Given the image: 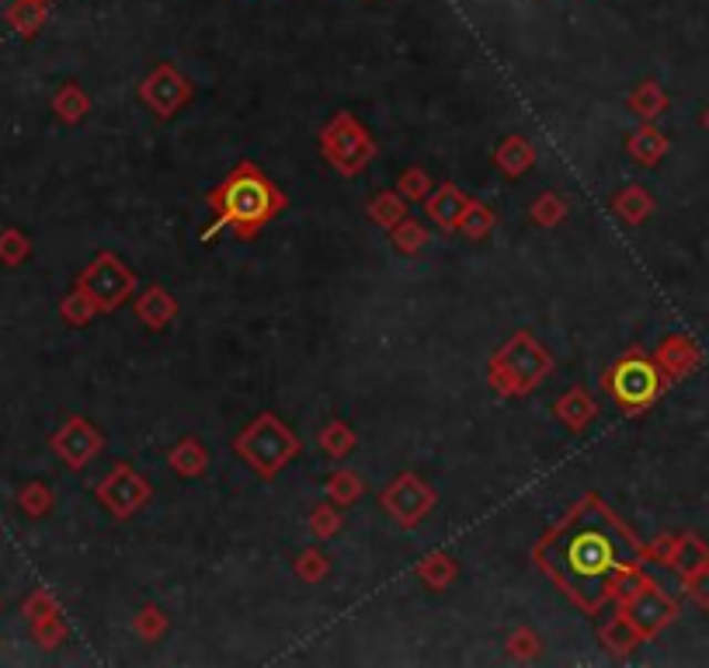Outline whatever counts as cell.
Segmentation results:
<instances>
[{"instance_id":"obj_9","label":"cell","mask_w":709,"mask_h":668,"mask_svg":"<svg viewBox=\"0 0 709 668\" xmlns=\"http://www.w3.org/2000/svg\"><path fill=\"white\" fill-rule=\"evenodd\" d=\"M623 613L629 616V624L640 630V637H654L657 630H665L675 616H678V606L675 599L668 596V592H661L654 582H644L633 596L623 603Z\"/></svg>"},{"instance_id":"obj_15","label":"cell","mask_w":709,"mask_h":668,"mask_svg":"<svg viewBox=\"0 0 709 668\" xmlns=\"http://www.w3.org/2000/svg\"><path fill=\"white\" fill-rule=\"evenodd\" d=\"M654 362H657V369H661L668 380H681V377H689L692 369L699 366V349H696L689 338L671 335V338H665L661 349H657Z\"/></svg>"},{"instance_id":"obj_5","label":"cell","mask_w":709,"mask_h":668,"mask_svg":"<svg viewBox=\"0 0 709 668\" xmlns=\"http://www.w3.org/2000/svg\"><path fill=\"white\" fill-rule=\"evenodd\" d=\"M602 383L609 387L613 393V401L629 411V414H637L644 408H650L657 398H661V390H665V377H661V369H657V362L644 359L640 352H633V356H623L609 373L602 377Z\"/></svg>"},{"instance_id":"obj_2","label":"cell","mask_w":709,"mask_h":668,"mask_svg":"<svg viewBox=\"0 0 709 668\" xmlns=\"http://www.w3.org/2000/svg\"><path fill=\"white\" fill-rule=\"evenodd\" d=\"M209 206L216 209V219L206 230V240H213V234L226 227H234L240 237H255L265 223H271L286 209V195L282 188L265 178V171L258 164L244 161L226 175L219 188H213Z\"/></svg>"},{"instance_id":"obj_20","label":"cell","mask_w":709,"mask_h":668,"mask_svg":"<svg viewBox=\"0 0 709 668\" xmlns=\"http://www.w3.org/2000/svg\"><path fill=\"white\" fill-rule=\"evenodd\" d=\"M369 219L376 223V227H383V230H393L397 223L408 216V199H403L400 192H379L372 195V203H369Z\"/></svg>"},{"instance_id":"obj_37","label":"cell","mask_w":709,"mask_h":668,"mask_svg":"<svg viewBox=\"0 0 709 668\" xmlns=\"http://www.w3.org/2000/svg\"><path fill=\"white\" fill-rule=\"evenodd\" d=\"M60 112H63V119H66V122L84 119V115H88V97H84L78 88H66V94L60 97Z\"/></svg>"},{"instance_id":"obj_31","label":"cell","mask_w":709,"mask_h":668,"mask_svg":"<svg viewBox=\"0 0 709 668\" xmlns=\"http://www.w3.org/2000/svg\"><path fill=\"white\" fill-rule=\"evenodd\" d=\"M397 192L411 203H424L428 192H432V178H428V171H421V167H408L397 182Z\"/></svg>"},{"instance_id":"obj_36","label":"cell","mask_w":709,"mask_h":668,"mask_svg":"<svg viewBox=\"0 0 709 668\" xmlns=\"http://www.w3.org/2000/svg\"><path fill=\"white\" fill-rule=\"evenodd\" d=\"M63 310H66V320H70V325H88V320L97 314V307L88 300V292L81 289L78 296H70V300L63 304Z\"/></svg>"},{"instance_id":"obj_16","label":"cell","mask_w":709,"mask_h":668,"mask_svg":"<svg viewBox=\"0 0 709 668\" xmlns=\"http://www.w3.org/2000/svg\"><path fill=\"white\" fill-rule=\"evenodd\" d=\"M136 317L143 320V325L150 331H161L167 328L171 320L177 317V300L164 289V286H150L140 300H136Z\"/></svg>"},{"instance_id":"obj_17","label":"cell","mask_w":709,"mask_h":668,"mask_svg":"<svg viewBox=\"0 0 709 668\" xmlns=\"http://www.w3.org/2000/svg\"><path fill=\"white\" fill-rule=\"evenodd\" d=\"M494 164L508 178H522L532 171V164H536V146H532L525 136H508V140H501V146L494 151Z\"/></svg>"},{"instance_id":"obj_30","label":"cell","mask_w":709,"mask_h":668,"mask_svg":"<svg viewBox=\"0 0 709 668\" xmlns=\"http://www.w3.org/2000/svg\"><path fill=\"white\" fill-rule=\"evenodd\" d=\"M532 219H536L540 227H561V223L567 219V203L561 199V195L546 192L532 203Z\"/></svg>"},{"instance_id":"obj_25","label":"cell","mask_w":709,"mask_h":668,"mask_svg":"<svg viewBox=\"0 0 709 668\" xmlns=\"http://www.w3.org/2000/svg\"><path fill=\"white\" fill-rule=\"evenodd\" d=\"M320 450L331 456V460H345L354 445H359V439H354V432L345 425V422H327V429L320 432Z\"/></svg>"},{"instance_id":"obj_35","label":"cell","mask_w":709,"mask_h":668,"mask_svg":"<svg viewBox=\"0 0 709 668\" xmlns=\"http://www.w3.org/2000/svg\"><path fill=\"white\" fill-rule=\"evenodd\" d=\"M508 651H512V658H522V661L536 658V655H540V637L522 627V630H515V634H512Z\"/></svg>"},{"instance_id":"obj_11","label":"cell","mask_w":709,"mask_h":668,"mask_svg":"<svg viewBox=\"0 0 709 668\" xmlns=\"http://www.w3.org/2000/svg\"><path fill=\"white\" fill-rule=\"evenodd\" d=\"M140 97L154 109L161 119H171L192 97V84L177 73L174 66H157L150 78L140 84Z\"/></svg>"},{"instance_id":"obj_27","label":"cell","mask_w":709,"mask_h":668,"mask_svg":"<svg viewBox=\"0 0 709 668\" xmlns=\"http://www.w3.org/2000/svg\"><path fill=\"white\" fill-rule=\"evenodd\" d=\"M362 481L359 474H351V470H338V474H331V481H327V502L335 505H354L362 499Z\"/></svg>"},{"instance_id":"obj_12","label":"cell","mask_w":709,"mask_h":668,"mask_svg":"<svg viewBox=\"0 0 709 668\" xmlns=\"http://www.w3.org/2000/svg\"><path fill=\"white\" fill-rule=\"evenodd\" d=\"M650 554L661 557L671 567V572H678L681 578H692V575L702 572V567H709V547H706L699 536H692V533L668 536V539L657 543Z\"/></svg>"},{"instance_id":"obj_18","label":"cell","mask_w":709,"mask_h":668,"mask_svg":"<svg viewBox=\"0 0 709 668\" xmlns=\"http://www.w3.org/2000/svg\"><path fill=\"white\" fill-rule=\"evenodd\" d=\"M556 418H561V422L567 425V429H574V432H580V429H588L592 425V418H595V401H592V393L588 390H580V387H571L561 401H556Z\"/></svg>"},{"instance_id":"obj_21","label":"cell","mask_w":709,"mask_h":668,"mask_svg":"<svg viewBox=\"0 0 709 668\" xmlns=\"http://www.w3.org/2000/svg\"><path fill=\"white\" fill-rule=\"evenodd\" d=\"M613 209H616L626 223H633V227H637V223H644V219L654 213V199H650L647 188L629 185V188H623V192L616 195V199H613Z\"/></svg>"},{"instance_id":"obj_29","label":"cell","mask_w":709,"mask_h":668,"mask_svg":"<svg viewBox=\"0 0 709 668\" xmlns=\"http://www.w3.org/2000/svg\"><path fill=\"white\" fill-rule=\"evenodd\" d=\"M455 230H463L470 240H484V237L494 230V213H491L487 206H480V203L470 199V206H466V213L460 216V227H455Z\"/></svg>"},{"instance_id":"obj_34","label":"cell","mask_w":709,"mask_h":668,"mask_svg":"<svg viewBox=\"0 0 709 668\" xmlns=\"http://www.w3.org/2000/svg\"><path fill=\"white\" fill-rule=\"evenodd\" d=\"M133 627H136V634H140L143 640H157V637L167 630V616H164L157 606H146V609H140V616L133 620Z\"/></svg>"},{"instance_id":"obj_6","label":"cell","mask_w":709,"mask_h":668,"mask_svg":"<svg viewBox=\"0 0 709 668\" xmlns=\"http://www.w3.org/2000/svg\"><path fill=\"white\" fill-rule=\"evenodd\" d=\"M320 154L338 175H359L376 157V143L351 112H338L320 133Z\"/></svg>"},{"instance_id":"obj_38","label":"cell","mask_w":709,"mask_h":668,"mask_svg":"<svg viewBox=\"0 0 709 668\" xmlns=\"http://www.w3.org/2000/svg\"><path fill=\"white\" fill-rule=\"evenodd\" d=\"M686 585H689V596H692L699 606H706V609H709V567H702L699 575L686 578Z\"/></svg>"},{"instance_id":"obj_14","label":"cell","mask_w":709,"mask_h":668,"mask_svg":"<svg viewBox=\"0 0 709 668\" xmlns=\"http://www.w3.org/2000/svg\"><path fill=\"white\" fill-rule=\"evenodd\" d=\"M470 206V195H463L455 185H439L435 192H428L424 199V216L439 223L442 230H455L460 227V216Z\"/></svg>"},{"instance_id":"obj_28","label":"cell","mask_w":709,"mask_h":668,"mask_svg":"<svg viewBox=\"0 0 709 668\" xmlns=\"http://www.w3.org/2000/svg\"><path fill=\"white\" fill-rule=\"evenodd\" d=\"M390 234H393V247H397V251H403V255H418L421 247L428 244V230L411 216H403Z\"/></svg>"},{"instance_id":"obj_1","label":"cell","mask_w":709,"mask_h":668,"mask_svg":"<svg viewBox=\"0 0 709 668\" xmlns=\"http://www.w3.org/2000/svg\"><path fill=\"white\" fill-rule=\"evenodd\" d=\"M536 561L567 592V599H574L585 613H598L613 599V578L626 567H640L644 547L595 494H588L540 543Z\"/></svg>"},{"instance_id":"obj_32","label":"cell","mask_w":709,"mask_h":668,"mask_svg":"<svg viewBox=\"0 0 709 668\" xmlns=\"http://www.w3.org/2000/svg\"><path fill=\"white\" fill-rule=\"evenodd\" d=\"M310 533H314L317 539H331V536L341 533V512H338L335 502L314 508V515H310Z\"/></svg>"},{"instance_id":"obj_19","label":"cell","mask_w":709,"mask_h":668,"mask_svg":"<svg viewBox=\"0 0 709 668\" xmlns=\"http://www.w3.org/2000/svg\"><path fill=\"white\" fill-rule=\"evenodd\" d=\"M167 463H171L174 474H182V477H202V474H206V466H209V453H206V445H202L198 439H182L171 450Z\"/></svg>"},{"instance_id":"obj_24","label":"cell","mask_w":709,"mask_h":668,"mask_svg":"<svg viewBox=\"0 0 709 668\" xmlns=\"http://www.w3.org/2000/svg\"><path fill=\"white\" fill-rule=\"evenodd\" d=\"M455 575H460V567H455V561L449 554H432L418 564V578L435 592L449 588L455 582Z\"/></svg>"},{"instance_id":"obj_22","label":"cell","mask_w":709,"mask_h":668,"mask_svg":"<svg viewBox=\"0 0 709 668\" xmlns=\"http://www.w3.org/2000/svg\"><path fill=\"white\" fill-rule=\"evenodd\" d=\"M626 146H629V154L637 157L640 164H657V161L668 154V136L657 133L654 126H644V130H637V133L626 140Z\"/></svg>"},{"instance_id":"obj_39","label":"cell","mask_w":709,"mask_h":668,"mask_svg":"<svg viewBox=\"0 0 709 668\" xmlns=\"http://www.w3.org/2000/svg\"><path fill=\"white\" fill-rule=\"evenodd\" d=\"M702 122H706V130H709V112H706V115H702Z\"/></svg>"},{"instance_id":"obj_7","label":"cell","mask_w":709,"mask_h":668,"mask_svg":"<svg viewBox=\"0 0 709 668\" xmlns=\"http://www.w3.org/2000/svg\"><path fill=\"white\" fill-rule=\"evenodd\" d=\"M81 289L88 292V300L97 310H115L119 304H125L136 289V276L125 268L115 255H97L94 265L84 271Z\"/></svg>"},{"instance_id":"obj_33","label":"cell","mask_w":709,"mask_h":668,"mask_svg":"<svg viewBox=\"0 0 709 668\" xmlns=\"http://www.w3.org/2000/svg\"><path fill=\"white\" fill-rule=\"evenodd\" d=\"M327 572H331V561H327L320 551H302V554L296 557V575H299L302 582H320Z\"/></svg>"},{"instance_id":"obj_8","label":"cell","mask_w":709,"mask_h":668,"mask_svg":"<svg viewBox=\"0 0 709 668\" xmlns=\"http://www.w3.org/2000/svg\"><path fill=\"white\" fill-rule=\"evenodd\" d=\"M383 508L397 518L400 526H418L421 518L435 508V491L428 487L418 474H400L383 494H379Z\"/></svg>"},{"instance_id":"obj_4","label":"cell","mask_w":709,"mask_h":668,"mask_svg":"<svg viewBox=\"0 0 709 668\" xmlns=\"http://www.w3.org/2000/svg\"><path fill=\"white\" fill-rule=\"evenodd\" d=\"M234 450L240 460H247L250 466L258 470L261 477H275L278 470H282L302 445L299 439L282 425V418H275V414H258L255 422H250L237 442H234Z\"/></svg>"},{"instance_id":"obj_13","label":"cell","mask_w":709,"mask_h":668,"mask_svg":"<svg viewBox=\"0 0 709 668\" xmlns=\"http://www.w3.org/2000/svg\"><path fill=\"white\" fill-rule=\"evenodd\" d=\"M56 450H60V456H63L70 466H84V463H91V460L97 456L101 435L84 422V418H73V422L60 432Z\"/></svg>"},{"instance_id":"obj_23","label":"cell","mask_w":709,"mask_h":668,"mask_svg":"<svg viewBox=\"0 0 709 668\" xmlns=\"http://www.w3.org/2000/svg\"><path fill=\"white\" fill-rule=\"evenodd\" d=\"M640 630L629 624V616L626 613H619V616H613V624L602 630V645L609 648L613 655H629L633 648L640 645Z\"/></svg>"},{"instance_id":"obj_10","label":"cell","mask_w":709,"mask_h":668,"mask_svg":"<svg viewBox=\"0 0 709 668\" xmlns=\"http://www.w3.org/2000/svg\"><path fill=\"white\" fill-rule=\"evenodd\" d=\"M97 499L115 518H133L150 502V484L136 474L133 466L119 463L105 477V484L97 487Z\"/></svg>"},{"instance_id":"obj_26","label":"cell","mask_w":709,"mask_h":668,"mask_svg":"<svg viewBox=\"0 0 709 668\" xmlns=\"http://www.w3.org/2000/svg\"><path fill=\"white\" fill-rule=\"evenodd\" d=\"M665 105H668V97H665V91H661V84H654V81H647V84H640L637 91H633V97H629V109L637 112L640 119H657L665 112Z\"/></svg>"},{"instance_id":"obj_3","label":"cell","mask_w":709,"mask_h":668,"mask_svg":"<svg viewBox=\"0 0 709 668\" xmlns=\"http://www.w3.org/2000/svg\"><path fill=\"white\" fill-rule=\"evenodd\" d=\"M553 373V359L528 331H518L504 349L491 359V387L501 398H518L540 387Z\"/></svg>"}]
</instances>
